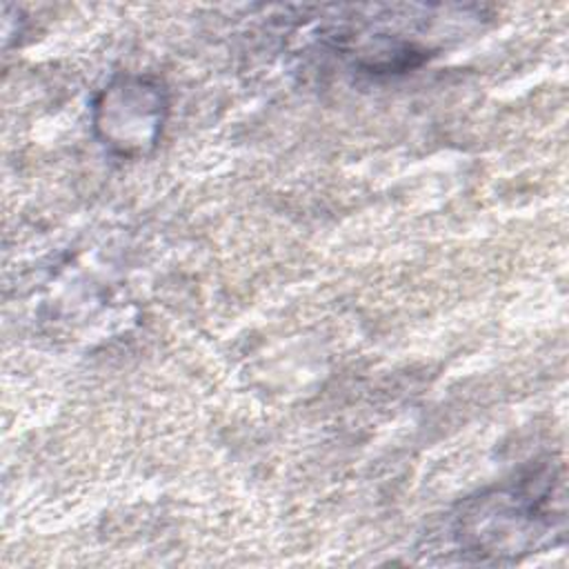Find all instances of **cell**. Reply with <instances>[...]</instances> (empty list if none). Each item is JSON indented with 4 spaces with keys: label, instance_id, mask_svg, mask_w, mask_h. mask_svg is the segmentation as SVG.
Segmentation results:
<instances>
[{
    "label": "cell",
    "instance_id": "obj_1",
    "mask_svg": "<svg viewBox=\"0 0 569 569\" xmlns=\"http://www.w3.org/2000/svg\"><path fill=\"white\" fill-rule=\"evenodd\" d=\"M565 533V485L553 465L469 498L451 518L449 538L465 562H513Z\"/></svg>",
    "mask_w": 569,
    "mask_h": 569
},
{
    "label": "cell",
    "instance_id": "obj_2",
    "mask_svg": "<svg viewBox=\"0 0 569 569\" xmlns=\"http://www.w3.org/2000/svg\"><path fill=\"white\" fill-rule=\"evenodd\" d=\"M164 91L147 78L111 82L96 104V129L104 144L122 156L156 144L164 118Z\"/></svg>",
    "mask_w": 569,
    "mask_h": 569
}]
</instances>
